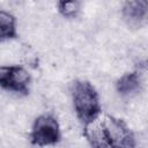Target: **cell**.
I'll return each mask as SVG.
<instances>
[{"label":"cell","instance_id":"obj_8","mask_svg":"<svg viewBox=\"0 0 148 148\" xmlns=\"http://www.w3.org/2000/svg\"><path fill=\"white\" fill-rule=\"evenodd\" d=\"M20 37L17 31L16 17L6 10L0 12V39L1 42L17 39Z\"/></svg>","mask_w":148,"mask_h":148},{"label":"cell","instance_id":"obj_1","mask_svg":"<svg viewBox=\"0 0 148 148\" xmlns=\"http://www.w3.org/2000/svg\"><path fill=\"white\" fill-rule=\"evenodd\" d=\"M71 96L76 118L84 126L102 116L98 91L87 80H75L71 86Z\"/></svg>","mask_w":148,"mask_h":148},{"label":"cell","instance_id":"obj_4","mask_svg":"<svg viewBox=\"0 0 148 148\" xmlns=\"http://www.w3.org/2000/svg\"><path fill=\"white\" fill-rule=\"evenodd\" d=\"M102 118L113 148H134L136 146L135 135L124 119L111 114H104Z\"/></svg>","mask_w":148,"mask_h":148},{"label":"cell","instance_id":"obj_6","mask_svg":"<svg viewBox=\"0 0 148 148\" xmlns=\"http://www.w3.org/2000/svg\"><path fill=\"white\" fill-rule=\"evenodd\" d=\"M83 136L90 148H113L102 116L83 126Z\"/></svg>","mask_w":148,"mask_h":148},{"label":"cell","instance_id":"obj_7","mask_svg":"<svg viewBox=\"0 0 148 148\" xmlns=\"http://www.w3.org/2000/svg\"><path fill=\"white\" fill-rule=\"evenodd\" d=\"M142 80L138 71H132L123 74L116 81V91L123 97H131L138 94L141 89Z\"/></svg>","mask_w":148,"mask_h":148},{"label":"cell","instance_id":"obj_5","mask_svg":"<svg viewBox=\"0 0 148 148\" xmlns=\"http://www.w3.org/2000/svg\"><path fill=\"white\" fill-rule=\"evenodd\" d=\"M121 17L130 28H141L148 22V1H125L121 6Z\"/></svg>","mask_w":148,"mask_h":148},{"label":"cell","instance_id":"obj_9","mask_svg":"<svg viewBox=\"0 0 148 148\" xmlns=\"http://www.w3.org/2000/svg\"><path fill=\"white\" fill-rule=\"evenodd\" d=\"M58 13L66 18H74L77 16L81 9L80 1H59L57 2Z\"/></svg>","mask_w":148,"mask_h":148},{"label":"cell","instance_id":"obj_2","mask_svg":"<svg viewBox=\"0 0 148 148\" xmlns=\"http://www.w3.org/2000/svg\"><path fill=\"white\" fill-rule=\"evenodd\" d=\"M29 140L31 145L37 147L58 145L61 141V130L58 119L51 113L38 116L31 126Z\"/></svg>","mask_w":148,"mask_h":148},{"label":"cell","instance_id":"obj_3","mask_svg":"<svg viewBox=\"0 0 148 148\" xmlns=\"http://www.w3.org/2000/svg\"><path fill=\"white\" fill-rule=\"evenodd\" d=\"M31 75L21 65L1 66L0 68V86L3 90L27 96L30 92Z\"/></svg>","mask_w":148,"mask_h":148}]
</instances>
